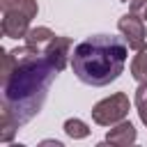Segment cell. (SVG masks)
I'll return each instance as SVG.
<instances>
[{
	"label": "cell",
	"instance_id": "cell-1",
	"mask_svg": "<svg viewBox=\"0 0 147 147\" xmlns=\"http://www.w3.org/2000/svg\"><path fill=\"white\" fill-rule=\"evenodd\" d=\"M71 55V39L55 34L46 48L18 46L2 57V113L0 142H9L18 126L30 122L44 106L55 76L67 67Z\"/></svg>",
	"mask_w": 147,
	"mask_h": 147
},
{
	"label": "cell",
	"instance_id": "cell-2",
	"mask_svg": "<svg viewBox=\"0 0 147 147\" xmlns=\"http://www.w3.org/2000/svg\"><path fill=\"white\" fill-rule=\"evenodd\" d=\"M129 57V44L124 37L94 34L74 46L71 69L80 83L103 87L119 78Z\"/></svg>",
	"mask_w": 147,
	"mask_h": 147
},
{
	"label": "cell",
	"instance_id": "cell-3",
	"mask_svg": "<svg viewBox=\"0 0 147 147\" xmlns=\"http://www.w3.org/2000/svg\"><path fill=\"white\" fill-rule=\"evenodd\" d=\"M0 9H2V34L9 39L25 37L32 18L39 11L37 0H0Z\"/></svg>",
	"mask_w": 147,
	"mask_h": 147
},
{
	"label": "cell",
	"instance_id": "cell-4",
	"mask_svg": "<svg viewBox=\"0 0 147 147\" xmlns=\"http://www.w3.org/2000/svg\"><path fill=\"white\" fill-rule=\"evenodd\" d=\"M131 110V101L124 92H117V94H110L106 99H101L94 108H92V119L99 124V126H113L122 119H126Z\"/></svg>",
	"mask_w": 147,
	"mask_h": 147
},
{
	"label": "cell",
	"instance_id": "cell-5",
	"mask_svg": "<svg viewBox=\"0 0 147 147\" xmlns=\"http://www.w3.org/2000/svg\"><path fill=\"white\" fill-rule=\"evenodd\" d=\"M117 28H119L122 37L126 39L129 48L138 51V48L145 44V18H140V14H136V11L124 14V16L119 18Z\"/></svg>",
	"mask_w": 147,
	"mask_h": 147
},
{
	"label": "cell",
	"instance_id": "cell-6",
	"mask_svg": "<svg viewBox=\"0 0 147 147\" xmlns=\"http://www.w3.org/2000/svg\"><path fill=\"white\" fill-rule=\"evenodd\" d=\"M106 142L117 145V147H129V145H133V142H136V126H133L131 122H126V119L113 124V129H110L108 136H106Z\"/></svg>",
	"mask_w": 147,
	"mask_h": 147
},
{
	"label": "cell",
	"instance_id": "cell-7",
	"mask_svg": "<svg viewBox=\"0 0 147 147\" xmlns=\"http://www.w3.org/2000/svg\"><path fill=\"white\" fill-rule=\"evenodd\" d=\"M55 39V32L44 28V25H37V28H30L28 34H25V44L30 46H37V48H46L51 41Z\"/></svg>",
	"mask_w": 147,
	"mask_h": 147
},
{
	"label": "cell",
	"instance_id": "cell-8",
	"mask_svg": "<svg viewBox=\"0 0 147 147\" xmlns=\"http://www.w3.org/2000/svg\"><path fill=\"white\" fill-rule=\"evenodd\" d=\"M129 71H131V76H133L138 83H145V80H147V44H142V46L138 48V53L133 55Z\"/></svg>",
	"mask_w": 147,
	"mask_h": 147
},
{
	"label": "cell",
	"instance_id": "cell-9",
	"mask_svg": "<svg viewBox=\"0 0 147 147\" xmlns=\"http://www.w3.org/2000/svg\"><path fill=\"white\" fill-rule=\"evenodd\" d=\"M64 133H67L69 138H74V140H80V138H87V136H90V126H87L83 119L71 117V119L64 122Z\"/></svg>",
	"mask_w": 147,
	"mask_h": 147
},
{
	"label": "cell",
	"instance_id": "cell-10",
	"mask_svg": "<svg viewBox=\"0 0 147 147\" xmlns=\"http://www.w3.org/2000/svg\"><path fill=\"white\" fill-rule=\"evenodd\" d=\"M136 108H138V115L142 119V124H147V80L138 85L136 90Z\"/></svg>",
	"mask_w": 147,
	"mask_h": 147
},
{
	"label": "cell",
	"instance_id": "cell-11",
	"mask_svg": "<svg viewBox=\"0 0 147 147\" xmlns=\"http://www.w3.org/2000/svg\"><path fill=\"white\" fill-rule=\"evenodd\" d=\"M131 11L140 14L147 21V0H131Z\"/></svg>",
	"mask_w": 147,
	"mask_h": 147
},
{
	"label": "cell",
	"instance_id": "cell-12",
	"mask_svg": "<svg viewBox=\"0 0 147 147\" xmlns=\"http://www.w3.org/2000/svg\"><path fill=\"white\" fill-rule=\"evenodd\" d=\"M122 2H129V0H122Z\"/></svg>",
	"mask_w": 147,
	"mask_h": 147
}]
</instances>
